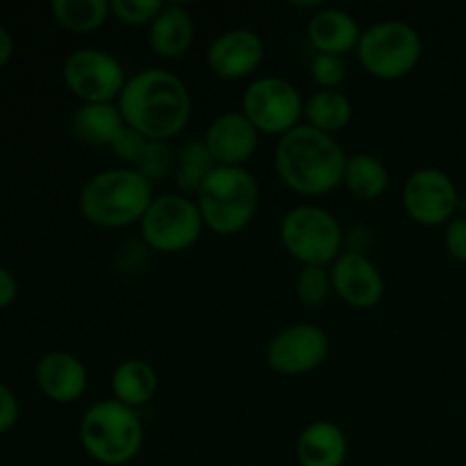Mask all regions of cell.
<instances>
[{
  "mask_svg": "<svg viewBox=\"0 0 466 466\" xmlns=\"http://www.w3.org/2000/svg\"><path fill=\"white\" fill-rule=\"evenodd\" d=\"M126 126L150 141L180 135L191 118V96L185 82L167 68L150 66L127 77L116 100Z\"/></svg>",
  "mask_w": 466,
  "mask_h": 466,
  "instance_id": "obj_1",
  "label": "cell"
},
{
  "mask_svg": "<svg viewBox=\"0 0 466 466\" xmlns=\"http://www.w3.org/2000/svg\"><path fill=\"white\" fill-rule=\"evenodd\" d=\"M273 159L287 189L317 198L344 185L349 155L332 135L300 123L278 139Z\"/></svg>",
  "mask_w": 466,
  "mask_h": 466,
  "instance_id": "obj_2",
  "label": "cell"
},
{
  "mask_svg": "<svg viewBox=\"0 0 466 466\" xmlns=\"http://www.w3.org/2000/svg\"><path fill=\"white\" fill-rule=\"evenodd\" d=\"M153 200V185L137 168L114 167L85 182L80 212L91 226L126 228L141 223Z\"/></svg>",
  "mask_w": 466,
  "mask_h": 466,
  "instance_id": "obj_3",
  "label": "cell"
},
{
  "mask_svg": "<svg viewBox=\"0 0 466 466\" xmlns=\"http://www.w3.org/2000/svg\"><path fill=\"white\" fill-rule=\"evenodd\" d=\"M196 196L205 228L223 237L248 228L259 208V185L244 167H217Z\"/></svg>",
  "mask_w": 466,
  "mask_h": 466,
  "instance_id": "obj_4",
  "label": "cell"
},
{
  "mask_svg": "<svg viewBox=\"0 0 466 466\" xmlns=\"http://www.w3.org/2000/svg\"><path fill=\"white\" fill-rule=\"evenodd\" d=\"M80 441L98 464L123 466L132 462L144 446V423L137 410L116 399H103L82 417Z\"/></svg>",
  "mask_w": 466,
  "mask_h": 466,
  "instance_id": "obj_5",
  "label": "cell"
},
{
  "mask_svg": "<svg viewBox=\"0 0 466 466\" xmlns=\"http://www.w3.org/2000/svg\"><path fill=\"white\" fill-rule=\"evenodd\" d=\"M355 53L371 77L387 82L400 80L421 62L423 41L410 23L390 18L362 30Z\"/></svg>",
  "mask_w": 466,
  "mask_h": 466,
  "instance_id": "obj_6",
  "label": "cell"
},
{
  "mask_svg": "<svg viewBox=\"0 0 466 466\" xmlns=\"http://www.w3.org/2000/svg\"><path fill=\"white\" fill-rule=\"evenodd\" d=\"M280 241L303 267H330L341 255L344 230L326 208L299 205L282 217Z\"/></svg>",
  "mask_w": 466,
  "mask_h": 466,
  "instance_id": "obj_7",
  "label": "cell"
},
{
  "mask_svg": "<svg viewBox=\"0 0 466 466\" xmlns=\"http://www.w3.org/2000/svg\"><path fill=\"white\" fill-rule=\"evenodd\" d=\"M203 230L198 203L182 194L157 196L141 218V237L157 253L189 250L198 244Z\"/></svg>",
  "mask_w": 466,
  "mask_h": 466,
  "instance_id": "obj_8",
  "label": "cell"
},
{
  "mask_svg": "<svg viewBox=\"0 0 466 466\" xmlns=\"http://www.w3.org/2000/svg\"><path fill=\"white\" fill-rule=\"evenodd\" d=\"M305 100L289 80L278 76L255 77L241 96V114L255 126L259 135L280 139L303 118Z\"/></svg>",
  "mask_w": 466,
  "mask_h": 466,
  "instance_id": "obj_9",
  "label": "cell"
},
{
  "mask_svg": "<svg viewBox=\"0 0 466 466\" xmlns=\"http://www.w3.org/2000/svg\"><path fill=\"white\" fill-rule=\"evenodd\" d=\"M64 82L82 103H114L126 86L123 64L103 48H77L62 68Z\"/></svg>",
  "mask_w": 466,
  "mask_h": 466,
  "instance_id": "obj_10",
  "label": "cell"
},
{
  "mask_svg": "<svg viewBox=\"0 0 466 466\" xmlns=\"http://www.w3.org/2000/svg\"><path fill=\"white\" fill-rule=\"evenodd\" d=\"M330 355V337L317 323H291L267 344V364L280 376H305Z\"/></svg>",
  "mask_w": 466,
  "mask_h": 466,
  "instance_id": "obj_11",
  "label": "cell"
},
{
  "mask_svg": "<svg viewBox=\"0 0 466 466\" xmlns=\"http://www.w3.org/2000/svg\"><path fill=\"white\" fill-rule=\"evenodd\" d=\"M458 203V187L440 168H417L403 185V208L419 226H446L455 218Z\"/></svg>",
  "mask_w": 466,
  "mask_h": 466,
  "instance_id": "obj_12",
  "label": "cell"
},
{
  "mask_svg": "<svg viewBox=\"0 0 466 466\" xmlns=\"http://www.w3.org/2000/svg\"><path fill=\"white\" fill-rule=\"evenodd\" d=\"M332 291L355 309H371L385 296V278L380 268L362 250H344L330 264Z\"/></svg>",
  "mask_w": 466,
  "mask_h": 466,
  "instance_id": "obj_13",
  "label": "cell"
},
{
  "mask_svg": "<svg viewBox=\"0 0 466 466\" xmlns=\"http://www.w3.org/2000/svg\"><path fill=\"white\" fill-rule=\"evenodd\" d=\"M267 46L255 30L232 27L221 32L208 48L209 71L223 80H241L255 73L262 64Z\"/></svg>",
  "mask_w": 466,
  "mask_h": 466,
  "instance_id": "obj_14",
  "label": "cell"
},
{
  "mask_svg": "<svg viewBox=\"0 0 466 466\" xmlns=\"http://www.w3.org/2000/svg\"><path fill=\"white\" fill-rule=\"evenodd\" d=\"M203 141L217 167H244L258 150L259 132L241 112H223L209 123Z\"/></svg>",
  "mask_w": 466,
  "mask_h": 466,
  "instance_id": "obj_15",
  "label": "cell"
},
{
  "mask_svg": "<svg viewBox=\"0 0 466 466\" xmlns=\"http://www.w3.org/2000/svg\"><path fill=\"white\" fill-rule=\"evenodd\" d=\"M36 382L50 400L73 403L86 391L89 373L76 355L55 350V353L44 355L36 364Z\"/></svg>",
  "mask_w": 466,
  "mask_h": 466,
  "instance_id": "obj_16",
  "label": "cell"
},
{
  "mask_svg": "<svg viewBox=\"0 0 466 466\" xmlns=\"http://www.w3.org/2000/svg\"><path fill=\"white\" fill-rule=\"evenodd\" d=\"M360 30L358 18L339 7H319L308 21V39L317 53L339 55L358 50Z\"/></svg>",
  "mask_w": 466,
  "mask_h": 466,
  "instance_id": "obj_17",
  "label": "cell"
},
{
  "mask_svg": "<svg viewBox=\"0 0 466 466\" xmlns=\"http://www.w3.org/2000/svg\"><path fill=\"white\" fill-rule=\"evenodd\" d=\"M196 23L189 7L182 3H164V9L148 25V46L157 57L177 59L191 48Z\"/></svg>",
  "mask_w": 466,
  "mask_h": 466,
  "instance_id": "obj_18",
  "label": "cell"
},
{
  "mask_svg": "<svg viewBox=\"0 0 466 466\" xmlns=\"http://www.w3.org/2000/svg\"><path fill=\"white\" fill-rule=\"evenodd\" d=\"M296 458L300 466H344L349 458V437L337 423L319 419L299 435Z\"/></svg>",
  "mask_w": 466,
  "mask_h": 466,
  "instance_id": "obj_19",
  "label": "cell"
},
{
  "mask_svg": "<svg viewBox=\"0 0 466 466\" xmlns=\"http://www.w3.org/2000/svg\"><path fill=\"white\" fill-rule=\"evenodd\" d=\"M123 127L126 121L116 103H82L71 118V135L89 148L112 146Z\"/></svg>",
  "mask_w": 466,
  "mask_h": 466,
  "instance_id": "obj_20",
  "label": "cell"
},
{
  "mask_svg": "<svg viewBox=\"0 0 466 466\" xmlns=\"http://www.w3.org/2000/svg\"><path fill=\"white\" fill-rule=\"evenodd\" d=\"M157 385L159 378L153 364L139 358L123 360L112 373L114 399L132 410H139L141 405H148L153 400V396L157 394Z\"/></svg>",
  "mask_w": 466,
  "mask_h": 466,
  "instance_id": "obj_21",
  "label": "cell"
},
{
  "mask_svg": "<svg viewBox=\"0 0 466 466\" xmlns=\"http://www.w3.org/2000/svg\"><path fill=\"white\" fill-rule=\"evenodd\" d=\"M303 116L308 126L335 137L337 132L349 127L353 118V103L349 96L337 89H319L305 100Z\"/></svg>",
  "mask_w": 466,
  "mask_h": 466,
  "instance_id": "obj_22",
  "label": "cell"
},
{
  "mask_svg": "<svg viewBox=\"0 0 466 466\" xmlns=\"http://www.w3.org/2000/svg\"><path fill=\"white\" fill-rule=\"evenodd\" d=\"M344 185L355 198L376 200L390 187V171H387L385 162L376 155L355 153L346 162Z\"/></svg>",
  "mask_w": 466,
  "mask_h": 466,
  "instance_id": "obj_23",
  "label": "cell"
},
{
  "mask_svg": "<svg viewBox=\"0 0 466 466\" xmlns=\"http://www.w3.org/2000/svg\"><path fill=\"white\" fill-rule=\"evenodd\" d=\"M173 168H176V185L180 194L191 196L198 194L209 173L217 168V162H214L212 153H209L203 139H189L177 153Z\"/></svg>",
  "mask_w": 466,
  "mask_h": 466,
  "instance_id": "obj_24",
  "label": "cell"
},
{
  "mask_svg": "<svg viewBox=\"0 0 466 466\" xmlns=\"http://www.w3.org/2000/svg\"><path fill=\"white\" fill-rule=\"evenodd\" d=\"M50 12L59 25L80 35L98 30L112 14L107 0H55Z\"/></svg>",
  "mask_w": 466,
  "mask_h": 466,
  "instance_id": "obj_25",
  "label": "cell"
},
{
  "mask_svg": "<svg viewBox=\"0 0 466 466\" xmlns=\"http://www.w3.org/2000/svg\"><path fill=\"white\" fill-rule=\"evenodd\" d=\"M296 294L305 308H319L332 294L330 268L328 267H303L296 280Z\"/></svg>",
  "mask_w": 466,
  "mask_h": 466,
  "instance_id": "obj_26",
  "label": "cell"
},
{
  "mask_svg": "<svg viewBox=\"0 0 466 466\" xmlns=\"http://www.w3.org/2000/svg\"><path fill=\"white\" fill-rule=\"evenodd\" d=\"M164 9L162 0H112L109 12L123 25H150Z\"/></svg>",
  "mask_w": 466,
  "mask_h": 466,
  "instance_id": "obj_27",
  "label": "cell"
},
{
  "mask_svg": "<svg viewBox=\"0 0 466 466\" xmlns=\"http://www.w3.org/2000/svg\"><path fill=\"white\" fill-rule=\"evenodd\" d=\"M173 167H176V157L168 141H148V148L135 168L153 185V180L167 176Z\"/></svg>",
  "mask_w": 466,
  "mask_h": 466,
  "instance_id": "obj_28",
  "label": "cell"
},
{
  "mask_svg": "<svg viewBox=\"0 0 466 466\" xmlns=\"http://www.w3.org/2000/svg\"><path fill=\"white\" fill-rule=\"evenodd\" d=\"M346 73H349V68L339 55L317 53L309 62V76L321 89H337L346 80Z\"/></svg>",
  "mask_w": 466,
  "mask_h": 466,
  "instance_id": "obj_29",
  "label": "cell"
},
{
  "mask_svg": "<svg viewBox=\"0 0 466 466\" xmlns=\"http://www.w3.org/2000/svg\"><path fill=\"white\" fill-rule=\"evenodd\" d=\"M148 141L150 139H146V137L141 135V132H137L135 127L126 126L116 137H114L109 148H112V153L116 155L123 164H130V167L135 168L137 164H139V159L144 157L146 148H148Z\"/></svg>",
  "mask_w": 466,
  "mask_h": 466,
  "instance_id": "obj_30",
  "label": "cell"
},
{
  "mask_svg": "<svg viewBox=\"0 0 466 466\" xmlns=\"http://www.w3.org/2000/svg\"><path fill=\"white\" fill-rule=\"evenodd\" d=\"M446 250L451 258L466 262V218L455 217L453 221L446 223V235H444Z\"/></svg>",
  "mask_w": 466,
  "mask_h": 466,
  "instance_id": "obj_31",
  "label": "cell"
},
{
  "mask_svg": "<svg viewBox=\"0 0 466 466\" xmlns=\"http://www.w3.org/2000/svg\"><path fill=\"white\" fill-rule=\"evenodd\" d=\"M16 421H18L16 396L12 394V390H7V387L0 382V432L9 431Z\"/></svg>",
  "mask_w": 466,
  "mask_h": 466,
  "instance_id": "obj_32",
  "label": "cell"
},
{
  "mask_svg": "<svg viewBox=\"0 0 466 466\" xmlns=\"http://www.w3.org/2000/svg\"><path fill=\"white\" fill-rule=\"evenodd\" d=\"M18 294V282L7 268L0 267V308H7L9 303H14Z\"/></svg>",
  "mask_w": 466,
  "mask_h": 466,
  "instance_id": "obj_33",
  "label": "cell"
},
{
  "mask_svg": "<svg viewBox=\"0 0 466 466\" xmlns=\"http://www.w3.org/2000/svg\"><path fill=\"white\" fill-rule=\"evenodd\" d=\"M12 50H14L12 36L7 35V30H3V27H0V66L9 62V57H12Z\"/></svg>",
  "mask_w": 466,
  "mask_h": 466,
  "instance_id": "obj_34",
  "label": "cell"
}]
</instances>
